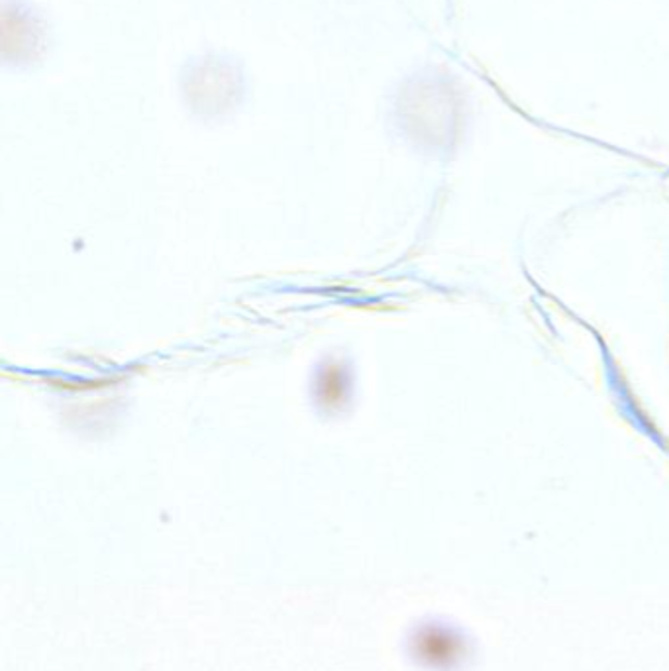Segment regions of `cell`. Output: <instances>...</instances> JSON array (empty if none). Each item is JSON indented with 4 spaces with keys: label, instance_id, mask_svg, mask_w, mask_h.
I'll list each match as a JSON object with an SVG mask.
<instances>
[]
</instances>
